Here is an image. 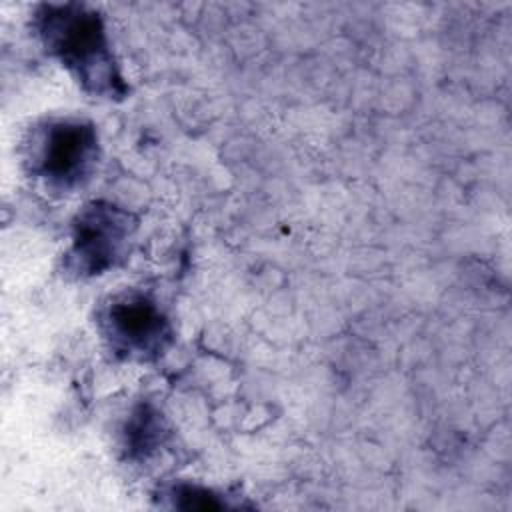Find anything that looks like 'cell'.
<instances>
[{
    "instance_id": "6",
    "label": "cell",
    "mask_w": 512,
    "mask_h": 512,
    "mask_svg": "<svg viewBox=\"0 0 512 512\" xmlns=\"http://www.w3.org/2000/svg\"><path fill=\"white\" fill-rule=\"evenodd\" d=\"M162 494L170 500V506L182 508V510H222V508H228V502L224 498H220V494H216L210 488L198 486V484L178 482V484L168 486Z\"/></svg>"
},
{
    "instance_id": "2",
    "label": "cell",
    "mask_w": 512,
    "mask_h": 512,
    "mask_svg": "<svg viewBox=\"0 0 512 512\" xmlns=\"http://www.w3.org/2000/svg\"><path fill=\"white\" fill-rule=\"evenodd\" d=\"M100 160L94 124L80 118H50L30 130L24 144L28 172L54 192L84 186Z\"/></svg>"
},
{
    "instance_id": "1",
    "label": "cell",
    "mask_w": 512,
    "mask_h": 512,
    "mask_svg": "<svg viewBox=\"0 0 512 512\" xmlns=\"http://www.w3.org/2000/svg\"><path fill=\"white\" fill-rule=\"evenodd\" d=\"M32 26L46 52L72 74L86 94L104 100L128 96V82L98 10L78 2L40 4Z\"/></svg>"
},
{
    "instance_id": "3",
    "label": "cell",
    "mask_w": 512,
    "mask_h": 512,
    "mask_svg": "<svg viewBox=\"0 0 512 512\" xmlns=\"http://www.w3.org/2000/svg\"><path fill=\"white\" fill-rule=\"evenodd\" d=\"M98 330L116 360L148 364L164 356L174 328L156 300L138 290H122L100 306Z\"/></svg>"
},
{
    "instance_id": "5",
    "label": "cell",
    "mask_w": 512,
    "mask_h": 512,
    "mask_svg": "<svg viewBox=\"0 0 512 512\" xmlns=\"http://www.w3.org/2000/svg\"><path fill=\"white\" fill-rule=\"evenodd\" d=\"M166 432L168 430L162 414L148 402L138 404L130 412L122 432V446L126 456L130 460H146L158 450V446H162Z\"/></svg>"
},
{
    "instance_id": "4",
    "label": "cell",
    "mask_w": 512,
    "mask_h": 512,
    "mask_svg": "<svg viewBox=\"0 0 512 512\" xmlns=\"http://www.w3.org/2000/svg\"><path fill=\"white\" fill-rule=\"evenodd\" d=\"M138 220L132 212L106 200L84 204L72 220L66 270L76 278L100 276L120 266L132 248Z\"/></svg>"
}]
</instances>
